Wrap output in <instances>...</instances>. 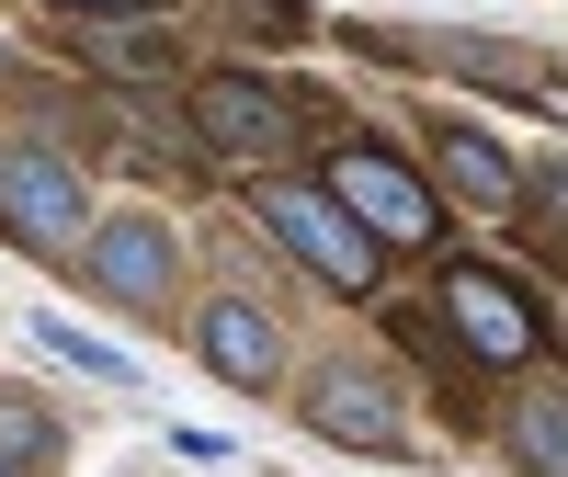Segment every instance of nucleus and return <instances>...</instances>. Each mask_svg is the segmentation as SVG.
Returning a JSON list of instances; mask_svg holds the SVG:
<instances>
[{
    "label": "nucleus",
    "mask_w": 568,
    "mask_h": 477,
    "mask_svg": "<svg viewBox=\"0 0 568 477\" xmlns=\"http://www.w3.org/2000/svg\"><path fill=\"white\" fill-rule=\"evenodd\" d=\"M262 227H273L318 284H342V296H364V284H375V238H364L342 205H329L318 182H273V194H262Z\"/></svg>",
    "instance_id": "nucleus-1"
},
{
    "label": "nucleus",
    "mask_w": 568,
    "mask_h": 477,
    "mask_svg": "<svg viewBox=\"0 0 568 477\" xmlns=\"http://www.w3.org/2000/svg\"><path fill=\"white\" fill-rule=\"evenodd\" d=\"M318 194L329 205H342L364 238H398V251H420V238H433L444 227V205L433 194H420V182L387 160V149H342V160H329V182H318Z\"/></svg>",
    "instance_id": "nucleus-2"
},
{
    "label": "nucleus",
    "mask_w": 568,
    "mask_h": 477,
    "mask_svg": "<svg viewBox=\"0 0 568 477\" xmlns=\"http://www.w3.org/2000/svg\"><path fill=\"white\" fill-rule=\"evenodd\" d=\"M0 227L23 238V251H80V182L45 160V149H0Z\"/></svg>",
    "instance_id": "nucleus-3"
},
{
    "label": "nucleus",
    "mask_w": 568,
    "mask_h": 477,
    "mask_svg": "<svg viewBox=\"0 0 568 477\" xmlns=\"http://www.w3.org/2000/svg\"><path fill=\"white\" fill-rule=\"evenodd\" d=\"M444 318H455V342L478 353V364H535V353H546V329H535V307H524V284H500V273H478V262L444 284Z\"/></svg>",
    "instance_id": "nucleus-4"
},
{
    "label": "nucleus",
    "mask_w": 568,
    "mask_h": 477,
    "mask_svg": "<svg viewBox=\"0 0 568 477\" xmlns=\"http://www.w3.org/2000/svg\"><path fill=\"white\" fill-rule=\"evenodd\" d=\"M194 125H205L216 160H284V149H296V103H284L273 80H205Z\"/></svg>",
    "instance_id": "nucleus-5"
},
{
    "label": "nucleus",
    "mask_w": 568,
    "mask_h": 477,
    "mask_svg": "<svg viewBox=\"0 0 568 477\" xmlns=\"http://www.w3.org/2000/svg\"><path fill=\"white\" fill-rule=\"evenodd\" d=\"M194 342H205V364L227 375V387H273V375H284V342H273V318H262V307H240V296H216Z\"/></svg>",
    "instance_id": "nucleus-6"
},
{
    "label": "nucleus",
    "mask_w": 568,
    "mask_h": 477,
    "mask_svg": "<svg viewBox=\"0 0 568 477\" xmlns=\"http://www.w3.org/2000/svg\"><path fill=\"white\" fill-rule=\"evenodd\" d=\"M91 273H103V296L160 307V296H171V238H160L149 216H114L103 238H91Z\"/></svg>",
    "instance_id": "nucleus-7"
},
{
    "label": "nucleus",
    "mask_w": 568,
    "mask_h": 477,
    "mask_svg": "<svg viewBox=\"0 0 568 477\" xmlns=\"http://www.w3.org/2000/svg\"><path fill=\"white\" fill-rule=\"evenodd\" d=\"M307 420H318L329 444H364V455L398 444V398L375 387V375H318V387H307Z\"/></svg>",
    "instance_id": "nucleus-8"
},
{
    "label": "nucleus",
    "mask_w": 568,
    "mask_h": 477,
    "mask_svg": "<svg viewBox=\"0 0 568 477\" xmlns=\"http://www.w3.org/2000/svg\"><path fill=\"white\" fill-rule=\"evenodd\" d=\"M433 160H444V182H455V205H489V216H500L511 194H524V171H511L478 125H444V136H433Z\"/></svg>",
    "instance_id": "nucleus-9"
},
{
    "label": "nucleus",
    "mask_w": 568,
    "mask_h": 477,
    "mask_svg": "<svg viewBox=\"0 0 568 477\" xmlns=\"http://www.w3.org/2000/svg\"><path fill=\"white\" fill-rule=\"evenodd\" d=\"M511 455H524L535 477H568V398H557V387L511 398Z\"/></svg>",
    "instance_id": "nucleus-10"
},
{
    "label": "nucleus",
    "mask_w": 568,
    "mask_h": 477,
    "mask_svg": "<svg viewBox=\"0 0 568 477\" xmlns=\"http://www.w3.org/2000/svg\"><path fill=\"white\" fill-rule=\"evenodd\" d=\"M34 342L58 353V364H80V375H103V387H125V375H136L114 342H91V329H69V318H34Z\"/></svg>",
    "instance_id": "nucleus-11"
},
{
    "label": "nucleus",
    "mask_w": 568,
    "mask_h": 477,
    "mask_svg": "<svg viewBox=\"0 0 568 477\" xmlns=\"http://www.w3.org/2000/svg\"><path fill=\"white\" fill-rule=\"evenodd\" d=\"M524 216H535V238H546V251L568 262V160H557V171L535 182V205H524Z\"/></svg>",
    "instance_id": "nucleus-12"
},
{
    "label": "nucleus",
    "mask_w": 568,
    "mask_h": 477,
    "mask_svg": "<svg viewBox=\"0 0 568 477\" xmlns=\"http://www.w3.org/2000/svg\"><path fill=\"white\" fill-rule=\"evenodd\" d=\"M91 45H103V69H136V80H149V69H171V45H160V34H114V23H103Z\"/></svg>",
    "instance_id": "nucleus-13"
},
{
    "label": "nucleus",
    "mask_w": 568,
    "mask_h": 477,
    "mask_svg": "<svg viewBox=\"0 0 568 477\" xmlns=\"http://www.w3.org/2000/svg\"><path fill=\"white\" fill-rule=\"evenodd\" d=\"M34 444H45V420L34 409H0V455H34Z\"/></svg>",
    "instance_id": "nucleus-14"
},
{
    "label": "nucleus",
    "mask_w": 568,
    "mask_h": 477,
    "mask_svg": "<svg viewBox=\"0 0 568 477\" xmlns=\"http://www.w3.org/2000/svg\"><path fill=\"white\" fill-rule=\"evenodd\" d=\"M69 12H136V0H69Z\"/></svg>",
    "instance_id": "nucleus-15"
},
{
    "label": "nucleus",
    "mask_w": 568,
    "mask_h": 477,
    "mask_svg": "<svg viewBox=\"0 0 568 477\" xmlns=\"http://www.w3.org/2000/svg\"><path fill=\"white\" fill-rule=\"evenodd\" d=\"M0 477H12V455H0Z\"/></svg>",
    "instance_id": "nucleus-16"
}]
</instances>
